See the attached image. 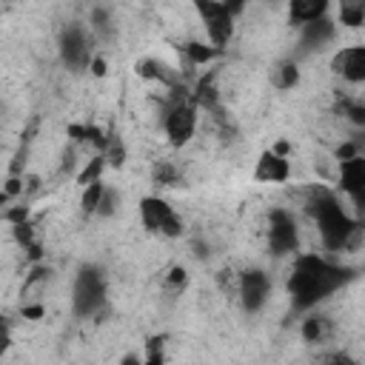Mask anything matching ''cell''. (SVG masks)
Returning <instances> with one entry per match:
<instances>
[{"instance_id": "6da1fadb", "label": "cell", "mask_w": 365, "mask_h": 365, "mask_svg": "<svg viewBox=\"0 0 365 365\" xmlns=\"http://www.w3.org/2000/svg\"><path fill=\"white\" fill-rule=\"evenodd\" d=\"M354 268L325 257V254H297L285 279V294L291 299V308L299 314L317 311L325 299H331L336 291H342L354 279Z\"/></svg>"}, {"instance_id": "7a4b0ae2", "label": "cell", "mask_w": 365, "mask_h": 365, "mask_svg": "<svg viewBox=\"0 0 365 365\" xmlns=\"http://www.w3.org/2000/svg\"><path fill=\"white\" fill-rule=\"evenodd\" d=\"M305 211L311 214V220L317 225L322 248L331 251V254L348 251L362 234V222L345 211L342 197L334 188L314 185L305 197Z\"/></svg>"}, {"instance_id": "3957f363", "label": "cell", "mask_w": 365, "mask_h": 365, "mask_svg": "<svg viewBox=\"0 0 365 365\" xmlns=\"http://www.w3.org/2000/svg\"><path fill=\"white\" fill-rule=\"evenodd\" d=\"M71 314L77 319H94L108 308V271L100 262L77 265L71 277Z\"/></svg>"}, {"instance_id": "277c9868", "label": "cell", "mask_w": 365, "mask_h": 365, "mask_svg": "<svg viewBox=\"0 0 365 365\" xmlns=\"http://www.w3.org/2000/svg\"><path fill=\"white\" fill-rule=\"evenodd\" d=\"M171 100L163 106L160 111V131L165 137V143L171 148H185L194 137H197V128H200V108L197 103L182 94L180 88H171Z\"/></svg>"}, {"instance_id": "5b68a950", "label": "cell", "mask_w": 365, "mask_h": 365, "mask_svg": "<svg viewBox=\"0 0 365 365\" xmlns=\"http://www.w3.org/2000/svg\"><path fill=\"white\" fill-rule=\"evenodd\" d=\"M194 11L202 23L205 31V43L217 51H222L237 31V14L242 11L240 3H222V0H197Z\"/></svg>"}, {"instance_id": "8992f818", "label": "cell", "mask_w": 365, "mask_h": 365, "mask_svg": "<svg viewBox=\"0 0 365 365\" xmlns=\"http://www.w3.org/2000/svg\"><path fill=\"white\" fill-rule=\"evenodd\" d=\"M97 54V43L83 20H68L57 34V57L66 71L83 74L88 71L91 57Z\"/></svg>"}, {"instance_id": "52a82bcc", "label": "cell", "mask_w": 365, "mask_h": 365, "mask_svg": "<svg viewBox=\"0 0 365 365\" xmlns=\"http://www.w3.org/2000/svg\"><path fill=\"white\" fill-rule=\"evenodd\" d=\"M137 217H140V225L154 234V237H163V240H180L185 234V222L182 217L177 214V208L160 197V194H145L140 197L137 202Z\"/></svg>"}, {"instance_id": "ba28073f", "label": "cell", "mask_w": 365, "mask_h": 365, "mask_svg": "<svg viewBox=\"0 0 365 365\" xmlns=\"http://www.w3.org/2000/svg\"><path fill=\"white\" fill-rule=\"evenodd\" d=\"M265 248L271 257L299 254V222L288 208H271L265 217Z\"/></svg>"}, {"instance_id": "9c48e42d", "label": "cell", "mask_w": 365, "mask_h": 365, "mask_svg": "<svg viewBox=\"0 0 365 365\" xmlns=\"http://www.w3.org/2000/svg\"><path fill=\"white\" fill-rule=\"evenodd\" d=\"M234 294H237V302L245 314H259L268 299H271V274L265 268H245L237 274V282H234Z\"/></svg>"}, {"instance_id": "30bf717a", "label": "cell", "mask_w": 365, "mask_h": 365, "mask_svg": "<svg viewBox=\"0 0 365 365\" xmlns=\"http://www.w3.org/2000/svg\"><path fill=\"white\" fill-rule=\"evenodd\" d=\"M331 74L339 77L348 86H362L365 83V46L362 43H348L339 46L331 54Z\"/></svg>"}, {"instance_id": "8fae6325", "label": "cell", "mask_w": 365, "mask_h": 365, "mask_svg": "<svg viewBox=\"0 0 365 365\" xmlns=\"http://www.w3.org/2000/svg\"><path fill=\"white\" fill-rule=\"evenodd\" d=\"M251 180L259 185H285L291 180V163L279 148H262L254 160Z\"/></svg>"}, {"instance_id": "7c38bea8", "label": "cell", "mask_w": 365, "mask_h": 365, "mask_svg": "<svg viewBox=\"0 0 365 365\" xmlns=\"http://www.w3.org/2000/svg\"><path fill=\"white\" fill-rule=\"evenodd\" d=\"M297 34H299V48H297V54L302 57V54H314V51L328 48V46L336 40L339 26L334 23L331 14H325V17L314 20V23H308V26H299Z\"/></svg>"}, {"instance_id": "4fadbf2b", "label": "cell", "mask_w": 365, "mask_h": 365, "mask_svg": "<svg viewBox=\"0 0 365 365\" xmlns=\"http://www.w3.org/2000/svg\"><path fill=\"white\" fill-rule=\"evenodd\" d=\"M336 194H345L354 208H362V197H365V157L356 154L351 160L339 163V174H336Z\"/></svg>"}, {"instance_id": "5bb4252c", "label": "cell", "mask_w": 365, "mask_h": 365, "mask_svg": "<svg viewBox=\"0 0 365 365\" xmlns=\"http://www.w3.org/2000/svg\"><path fill=\"white\" fill-rule=\"evenodd\" d=\"M86 26H88L94 43H108L117 37V14L111 6H91Z\"/></svg>"}, {"instance_id": "9a60e30c", "label": "cell", "mask_w": 365, "mask_h": 365, "mask_svg": "<svg viewBox=\"0 0 365 365\" xmlns=\"http://www.w3.org/2000/svg\"><path fill=\"white\" fill-rule=\"evenodd\" d=\"M325 14H331V0H291L288 3V23L294 29L308 26Z\"/></svg>"}, {"instance_id": "2e32d148", "label": "cell", "mask_w": 365, "mask_h": 365, "mask_svg": "<svg viewBox=\"0 0 365 365\" xmlns=\"http://www.w3.org/2000/svg\"><path fill=\"white\" fill-rule=\"evenodd\" d=\"M299 334L308 345H325L334 336V322H331V317H325L319 311H308L305 319L299 322Z\"/></svg>"}, {"instance_id": "e0dca14e", "label": "cell", "mask_w": 365, "mask_h": 365, "mask_svg": "<svg viewBox=\"0 0 365 365\" xmlns=\"http://www.w3.org/2000/svg\"><path fill=\"white\" fill-rule=\"evenodd\" d=\"M268 80H271V86H274L277 91H291V88H297L299 80H302L299 60H297V57H282V60H277V63L271 66V71H268Z\"/></svg>"}, {"instance_id": "ac0fdd59", "label": "cell", "mask_w": 365, "mask_h": 365, "mask_svg": "<svg viewBox=\"0 0 365 365\" xmlns=\"http://www.w3.org/2000/svg\"><path fill=\"white\" fill-rule=\"evenodd\" d=\"M334 23L342 26V29H359L365 23V3L362 0H342L336 6Z\"/></svg>"}, {"instance_id": "d6986e66", "label": "cell", "mask_w": 365, "mask_h": 365, "mask_svg": "<svg viewBox=\"0 0 365 365\" xmlns=\"http://www.w3.org/2000/svg\"><path fill=\"white\" fill-rule=\"evenodd\" d=\"M137 74L140 77H145V80H160L163 86H168V88H177V77H174V71H168V66L165 63H160V60H140L137 66Z\"/></svg>"}, {"instance_id": "ffe728a7", "label": "cell", "mask_w": 365, "mask_h": 365, "mask_svg": "<svg viewBox=\"0 0 365 365\" xmlns=\"http://www.w3.org/2000/svg\"><path fill=\"white\" fill-rule=\"evenodd\" d=\"M106 194V180H97V182H88L80 188V214L83 217H97V208H100V200Z\"/></svg>"}, {"instance_id": "44dd1931", "label": "cell", "mask_w": 365, "mask_h": 365, "mask_svg": "<svg viewBox=\"0 0 365 365\" xmlns=\"http://www.w3.org/2000/svg\"><path fill=\"white\" fill-rule=\"evenodd\" d=\"M180 51H182V57L188 60V66H208V63L220 54L217 48H211V46L202 43V40H188V43L180 46Z\"/></svg>"}, {"instance_id": "7402d4cb", "label": "cell", "mask_w": 365, "mask_h": 365, "mask_svg": "<svg viewBox=\"0 0 365 365\" xmlns=\"http://www.w3.org/2000/svg\"><path fill=\"white\" fill-rule=\"evenodd\" d=\"M108 168V163H106V157L103 154H94L91 160H86L83 163V168L77 171V185L83 188V185H88V182H97V180H103V171Z\"/></svg>"}, {"instance_id": "603a6c76", "label": "cell", "mask_w": 365, "mask_h": 365, "mask_svg": "<svg viewBox=\"0 0 365 365\" xmlns=\"http://www.w3.org/2000/svg\"><path fill=\"white\" fill-rule=\"evenodd\" d=\"M185 288H188V271L182 265H171L163 277V291L171 294V297H180Z\"/></svg>"}, {"instance_id": "cb8c5ba5", "label": "cell", "mask_w": 365, "mask_h": 365, "mask_svg": "<svg viewBox=\"0 0 365 365\" xmlns=\"http://www.w3.org/2000/svg\"><path fill=\"white\" fill-rule=\"evenodd\" d=\"M151 180L157 185H180V168L171 160H157L151 165Z\"/></svg>"}, {"instance_id": "d4e9b609", "label": "cell", "mask_w": 365, "mask_h": 365, "mask_svg": "<svg viewBox=\"0 0 365 365\" xmlns=\"http://www.w3.org/2000/svg\"><path fill=\"white\" fill-rule=\"evenodd\" d=\"M140 365H168L163 336H151V339H148V345H145V354H143Z\"/></svg>"}, {"instance_id": "484cf974", "label": "cell", "mask_w": 365, "mask_h": 365, "mask_svg": "<svg viewBox=\"0 0 365 365\" xmlns=\"http://www.w3.org/2000/svg\"><path fill=\"white\" fill-rule=\"evenodd\" d=\"M103 157H106L108 168H111V165H114V168H123V163H125V145H123V140H120L117 134H111V137L106 140Z\"/></svg>"}, {"instance_id": "4316f807", "label": "cell", "mask_w": 365, "mask_h": 365, "mask_svg": "<svg viewBox=\"0 0 365 365\" xmlns=\"http://www.w3.org/2000/svg\"><path fill=\"white\" fill-rule=\"evenodd\" d=\"M120 205H123V194H120L117 188H111V185H106V194H103V200H100V208H97V217H103V220H108V217H114V214L120 211Z\"/></svg>"}, {"instance_id": "83f0119b", "label": "cell", "mask_w": 365, "mask_h": 365, "mask_svg": "<svg viewBox=\"0 0 365 365\" xmlns=\"http://www.w3.org/2000/svg\"><path fill=\"white\" fill-rule=\"evenodd\" d=\"M317 365H359L348 351H339V348H331V351H322L317 356Z\"/></svg>"}, {"instance_id": "f1b7e54d", "label": "cell", "mask_w": 365, "mask_h": 365, "mask_svg": "<svg viewBox=\"0 0 365 365\" xmlns=\"http://www.w3.org/2000/svg\"><path fill=\"white\" fill-rule=\"evenodd\" d=\"M11 345H14V328H11V319H9L6 314H0V362L9 356Z\"/></svg>"}, {"instance_id": "f546056e", "label": "cell", "mask_w": 365, "mask_h": 365, "mask_svg": "<svg viewBox=\"0 0 365 365\" xmlns=\"http://www.w3.org/2000/svg\"><path fill=\"white\" fill-rule=\"evenodd\" d=\"M88 71H91V77H106V71H108V63H106V57H103L100 51L91 57V63H88Z\"/></svg>"}, {"instance_id": "4dcf8cb0", "label": "cell", "mask_w": 365, "mask_h": 365, "mask_svg": "<svg viewBox=\"0 0 365 365\" xmlns=\"http://www.w3.org/2000/svg\"><path fill=\"white\" fill-rule=\"evenodd\" d=\"M140 359H143V356H140L137 351H131V354H125V356L120 359V365H140Z\"/></svg>"}, {"instance_id": "1f68e13d", "label": "cell", "mask_w": 365, "mask_h": 365, "mask_svg": "<svg viewBox=\"0 0 365 365\" xmlns=\"http://www.w3.org/2000/svg\"><path fill=\"white\" fill-rule=\"evenodd\" d=\"M20 182H23V180H17V177H11V180H9V182H6V194H17V191H20V188H23V185H20Z\"/></svg>"}, {"instance_id": "d6a6232c", "label": "cell", "mask_w": 365, "mask_h": 365, "mask_svg": "<svg viewBox=\"0 0 365 365\" xmlns=\"http://www.w3.org/2000/svg\"><path fill=\"white\" fill-rule=\"evenodd\" d=\"M40 314H43L40 305H34V308H23V317H40Z\"/></svg>"}]
</instances>
